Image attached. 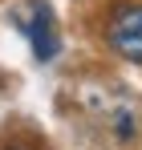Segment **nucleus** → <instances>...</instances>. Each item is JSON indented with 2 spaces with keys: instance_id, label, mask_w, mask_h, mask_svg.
I'll return each instance as SVG.
<instances>
[{
  "instance_id": "obj_2",
  "label": "nucleus",
  "mask_w": 142,
  "mask_h": 150,
  "mask_svg": "<svg viewBox=\"0 0 142 150\" xmlns=\"http://www.w3.org/2000/svg\"><path fill=\"white\" fill-rule=\"evenodd\" d=\"M106 41L118 57L142 65V4H134V0L114 4V12L106 21Z\"/></svg>"
},
{
  "instance_id": "obj_1",
  "label": "nucleus",
  "mask_w": 142,
  "mask_h": 150,
  "mask_svg": "<svg viewBox=\"0 0 142 150\" xmlns=\"http://www.w3.org/2000/svg\"><path fill=\"white\" fill-rule=\"evenodd\" d=\"M12 25L33 41V53H37L41 61L57 57V49H61V41H57V16H53V8H49L45 0L21 4V8L12 12Z\"/></svg>"
},
{
  "instance_id": "obj_3",
  "label": "nucleus",
  "mask_w": 142,
  "mask_h": 150,
  "mask_svg": "<svg viewBox=\"0 0 142 150\" xmlns=\"http://www.w3.org/2000/svg\"><path fill=\"white\" fill-rule=\"evenodd\" d=\"M8 150H24V146H8Z\"/></svg>"
}]
</instances>
